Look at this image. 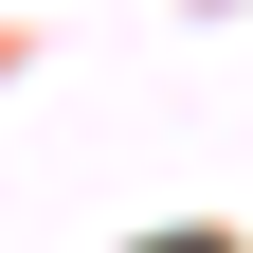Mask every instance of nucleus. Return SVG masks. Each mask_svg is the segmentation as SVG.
<instances>
[{
	"instance_id": "f257e3e1",
	"label": "nucleus",
	"mask_w": 253,
	"mask_h": 253,
	"mask_svg": "<svg viewBox=\"0 0 253 253\" xmlns=\"http://www.w3.org/2000/svg\"><path fill=\"white\" fill-rule=\"evenodd\" d=\"M163 253H217V235H163Z\"/></svg>"
}]
</instances>
